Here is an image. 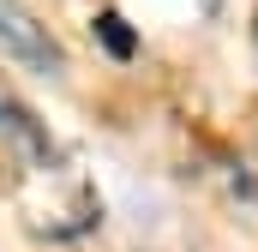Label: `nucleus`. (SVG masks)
<instances>
[{
  "instance_id": "f257e3e1",
  "label": "nucleus",
  "mask_w": 258,
  "mask_h": 252,
  "mask_svg": "<svg viewBox=\"0 0 258 252\" xmlns=\"http://www.w3.org/2000/svg\"><path fill=\"white\" fill-rule=\"evenodd\" d=\"M0 168L18 222L42 240H78L102 222V198L78 156L24 102H0Z\"/></svg>"
},
{
  "instance_id": "f03ea898",
  "label": "nucleus",
  "mask_w": 258,
  "mask_h": 252,
  "mask_svg": "<svg viewBox=\"0 0 258 252\" xmlns=\"http://www.w3.org/2000/svg\"><path fill=\"white\" fill-rule=\"evenodd\" d=\"M0 48H6L12 60L36 66V72H60L66 66L60 42L48 36V24H36V12H30L24 0H0Z\"/></svg>"
},
{
  "instance_id": "7ed1b4c3",
  "label": "nucleus",
  "mask_w": 258,
  "mask_h": 252,
  "mask_svg": "<svg viewBox=\"0 0 258 252\" xmlns=\"http://www.w3.org/2000/svg\"><path fill=\"white\" fill-rule=\"evenodd\" d=\"M96 36H102L114 54H132V36H126V18H120V12H102V18H96Z\"/></svg>"
},
{
  "instance_id": "20e7f679",
  "label": "nucleus",
  "mask_w": 258,
  "mask_h": 252,
  "mask_svg": "<svg viewBox=\"0 0 258 252\" xmlns=\"http://www.w3.org/2000/svg\"><path fill=\"white\" fill-rule=\"evenodd\" d=\"M252 36H258V0H252Z\"/></svg>"
},
{
  "instance_id": "39448f33",
  "label": "nucleus",
  "mask_w": 258,
  "mask_h": 252,
  "mask_svg": "<svg viewBox=\"0 0 258 252\" xmlns=\"http://www.w3.org/2000/svg\"><path fill=\"white\" fill-rule=\"evenodd\" d=\"M204 12H216V0H204Z\"/></svg>"
}]
</instances>
